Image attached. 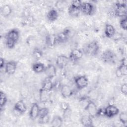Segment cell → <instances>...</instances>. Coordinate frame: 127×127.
I'll use <instances>...</instances> for the list:
<instances>
[{
    "instance_id": "obj_1",
    "label": "cell",
    "mask_w": 127,
    "mask_h": 127,
    "mask_svg": "<svg viewBox=\"0 0 127 127\" xmlns=\"http://www.w3.org/2000/svg\"><path fill=\"white\" fill-rule=\"evenodd\" d=\"M112 14L115 16L125 17H127V8L126 0L117 1L113 9H112Z\"/></svg>"
},
{
    "instance_id": "obj_2",
    "label": "cell",
    "mask_w": 127,
    "mask_h": 127,
    "mask_svg": "<svg viewBox=\"0 0 127 127\" xmlns=\"http://www.w3.org/2000/svg\"><path fill=\"white\" fill-rule=\"evenodd\" d=\"M100 46L98 42L93 40L87 44L83 48V53L89 56H96L99 51Z\"/></svg>"
},
{
    "instance_id": "obj_3",
    "label": "cell",
    "mask_w": 127,
    "mask_h": 127,
    "mask_svg": "<svg viewBox=\"0 0 127 127\" xmlns=\"http://www.w3.org/2000/svg\"><path fill=\"white\" fill-rule=\"evenodd\" d=\"M74 83L79 90L86 87L89 83V80L86 75H79L74 78Z\"/></svg>"
},
{
    "instance_id": "obj_4",
    "label": "cell",
    "mask_w": 127,
    "mask_h": 127,
    "mask_svg": "<svg viewBox=\"0 0 127 127\" xmlns=\"http://www.w3.org/2000/svg\"><path fill=\"white\" fill-rule=\"evenodd\" d=\"M80 11L86 15H92L95 11V6L94 4L90 2H82Z\"/></svg>"
},
{
    "instance_id": "obj_5",
    "label": "cell",
    "mask_w": 127,
    "mask_h": 127,
    "mask_svg": "<svg viewBox=\"0 0 127 127\" xmlns=\"http://www.w3.org/2000/svg\"><path fill=\"white\" fill-rule=\"evenodd\" d=\"M101 60L106 63H114L116 59V54L111 50H106L101 55Z\"/></svg>"
},
{
    "instance_id": "obj_6",
    "label": "cell",
    "mask_w": 127,
    "mask_h": 127,
    "mask_svg": "<svg viewBox=\"0 0 127 127\" xmlns=\"http://www.w3.org/2000/svg\"><path fill=\"white\" fill-rule=\"evenodd\" d=\"M84 110L91 117L93 118L96 116L98 109L97 108V106L93 101L91 100H88L84 107Z\"/></svg>"
},
{
    "instance_id": "obj_7",
    "label": "cell",
    "mask_w": 127,
    "mask_h": 127,
    "mask_svg": "<svg viewBox=\"0 0 127 127\" xmlns=\"http://www.w3.org/2000/svg\"><path fill=\"white\" fill-rule=\"evenodd\" d=\"M119 113V109L116 106L111 104L105 108V117L111 118L117 116Z\"/></svg>"
},
{
    "instance_id": "obj_8",
    "label": "cell",
    "mask_w": 127,
    "mask_h": 127,
    "mask_svg": "<svg viewBox=\"0 0 127 127\" xmlns=\"http://www.w3.org/2000/svg\"><path fill=\"white\" fill-rule=\"evenodd\" d=\"M69 59L64 55H59L56 60V64L60 69H64L68 64Z\"/></svg>"
},
{
    "instance_id": "obj_9",
    "label": "cell",
    "mask_w": 127,
    "mask_h": 127,
    "mask_svg": "<svg viewBox=\"0 0 127 127\" xmlns=\"http://www.w3.org/2000/svg\"><path fill=\"white\" fill-rule=\"evenodd\" d=\"M27 111V107L22 100L18 101L13 107V111L18 115L24 114Z\"/></svg>"
},
{
    "instance_id": "obj_10",
    "label": "cell",
    "mask_w": 127,
    "mask_h": 127,
    "mask_svg": "<svg viewBox=\"0 0 127 127\" xmlns=\"http://www.w3.org/2000/svg\"><path fill=\"white\" fill-rule=\"evenodd\" d=\"M71 31L68 28H66L62 32L57 35L58 43H64L66 42L70 35Z\"/></svg>"
},
{
    "instance_id": "obj_11",
    "label": "cell",
    "mask_w": 127,
    "mask_h": 127,
    "mask_svg": "<svg viewBox=\"0 0 127 127\" xmlns=\"http://www.w3.org/2000/svg\"><path fill=\"white\" fill-rule=\"evenodd\" d=\"M83 55V52L82 50L78 49H74L70 53L69 59V61L72 62H76L80 60Z\"/></svg>"
},
{
    "instance_id": "obj_12",
    "label": "cell",
    "mask_w": 127,
    "mask_h": 127,
    "mask_svg": "<svg viewBox=\"0 0 127 127\" xmlns=\"http://www.w3.org/2000/svg\"><path fill=\"white\" fill-rule=\"evenodd\" d=\"M17 66V63L15 61H10L6 63L4 71L8 75H12L16 71Z\"/></svg>"
},
{
    "instance_id": "obj_13",
    "label": "cell",
    "mask_w": 127,
    "mask_h": 127,
    "mask_svg": "<svg viewBox=\"0 0 127 127\" xmlns=\"http://www.w3.org/2000/svg\"><path fill=\"white\" fill-rule=\"evenodd\" d=\"M60 90L62 96L64 98H69L73 94V91L71 88L70 87V86L66 84L61 85Z\"/></svg>"
},
{
    "instance_id": "obj_14",
    "label": "cell",
    "mask_w": 127,
    "mask_h": 127,
    "mask_svg": "<svg viewBox=\"0 0 127 127\" xmlns=\"http://www.w3.org/2000/svg\"><path fill=\"white\" fill-rule=\"evenodd\" d=\"M40 109L37 103L34 102L32 104L29 111V117L31 120H34L38 117Z\"/></svg>"
},
{
    "instance_id": "obj_15",
    "label": "cell",
    "mask_w": 127,
    "mask_h": 127,
    "mask_svg": "<svg viewBox=\"0 0 127 127\" xmlns=\"http://www.w3.org/2000/svg\"><path fill=\"white\" fill-rule=\"evenodd\" d=\"M45 42L47 46L53 47L57 43V35L53 34H47L45 37Z\"/></svg>"
},
{
    "instance_id": "obj_16",
    "label": "cell",
    "mask_w": 127,
    "mask_h": 127,
    "mask_svg": "<svg viewBox=\"0 0 127 127\" xmlns=\"http://www.w3.org/2000/svg\"><path fill=\"white\" fill-rule=\"evenodd\" d=\"M47 77L52 79L57 74V69L55 66L52 64H49L46 66L44 70Z\"/></svg>"
},
{
    "instance_id": "obj_17",
    "label": "cell",
    "mask_w": 127,
    "mask_h": 127,
    "mask_svg": "<svg viewBox=\"0 0 127 127\" xmlns=\"http://www.w3.org/2000/svg\"><path fill=\"white\" fill-rule=\"evenodd\" d=\"M5 38L11 39L17 43L19 38V32L16 29H11L6 33Z\"/></svg>"
},
{
    "instance_id": "obj_18",
    "label": "cell",
    "mask_w": 127,
    "mask_h": 127,
    "mask_svg": "<svg viewBox=\"0 0 127 127\" xmlns=\"http://www.w3.org/2000/svg\"><path fill=\"white\" fill-rule=\"evenodd\" d=\"M59 17V13L57 9L55 8H52L48 11L47 13L46 17L48 21L53 22L57 20Z\"/></svg>"
},
{
    "instance_id": "obj_19",
    "label": "cell",
    "mask_w": 127,
    "mask_h": 127,
    "mask_svg": "<svg viewBox=\"0 0 127 127\" xmlns=\"http://www.w3.org/2000/svg\"><path fill=\"white\" fill-rule=\"evenodd\" d=\"M50 98V92L43 88L39 90V100L41 103H45L47 102Z\"/></svg>"
},
{
    "instance_id": "obj_20",
    "label": "cell",
    "mask_w": 127,
    "mask_h": 127,
    "mask_svg": "<svg viewBox=\"0 0 127 127\" xmlns=\"http://www.w3.org/2000/svg\"><path fill=\"white\" fill-rule=\"evenodd\" d=\"M81 124L85 127H93L92 117L88 115H83L80 118Z\"/></svg>"
},
{
    "instance_id": "obj_21",
    "label": "cell",
    "mask_w": 127,
    "mask_h": 127,
    "mask_svg": "<svg viewBox=\"0 0 127 127\" xmlns=\"http://www.w3.org/2000/svg\"><path fill=\"white\" fill-rule=\"evenodd\" d=\"M116 33V30L114 27L110 24H106L105 27V36L109 38H112Z\"/></svg>"
},
{
    "instance_id": "obj_22",
    "label": "cell",
    "mask_w": 127,
    "mask_h": 127,
    "mask_svg": "<svg viewBox=\"0 0 127 127\" xmlns=\"http://www.w3.org/2000/svg\"><path fill=\"white\" fill-rule=\"evenodd\" d=\"M42 88L49 92L51 91L54 88V83L52 81V79L46 77L42 83Z\"/></svg>"
},
{
    "instance_id": "obj_23",
    "label": "cell",
    "mask_w": 127,
    "mask_h": 127,
    "mask_svg": "<svg viewBox=\"0 0 127 127\" xmlns=\"http://www.w3.org/2000/svg\"><path fill=\"white\" fill-rule=\"evenodd\" d=\"M46 66L44 64L41 62L35 63L33 64L32 69L33 71L36 73H40L44 72Z\"/></svg>"
},
{
    "instance_id": "obj_24",
    "label": "cell",
    "mask_w": 127,
    "mask_h": 127,
    "mask_svg": "<svg viewBox=\"0 0 127 127\" xmlns=\"http://www.w3.org/2000/svg\"><path fill=\"white\" fill-rule=\"evenodd\" d=\"M63 123V119L58 115L55 116L51 122V126L53 127H62Z\"/></svg>"
},
{
    "instance_id": "obj_25",
    "label": "cell",
    "mask_w": 127,
    "mask_h": 127,
    "mask_svg": "<svg viewBox=\"0 0 127 127\" xmlns=\"http://www.w3.org/2000/svg\"><path fill=\"white\" fill-rule=\"evenodd\" d=\"M35 21V17L33 15L29 14L26 16H24V19L22 20V24L24 26H31Z\"/></svg>"
},
{
    "instance_id": "obj_26",
    "label": "cell",
    "mask_w": 127,
    "mask_h": 127,
    "mask_svg": "<svg viewBox=\"0 0 127 127\" xmlns=\"http://www.w3.org/2000/svg\"><path fill=\"white\" fill-rule=\"evenodd\" d=\"M0 12L3 16L7 17L12 13V8L9 5L4 4L0 8Z\"/></svg>"
},
{
    "instance_id": "obj_27",
    "label": "cell",
    "mask_w": 127,
    "mask_h": 127,
    "mask_svg": "<svg viewBox=\"0 0 127 127\" xmlns=\"http://www.w3.org/2000/svg\"><path fill=\"white\" fill-rule=\"evenodd\" d=\"M80 12H81L80 9L79 8L72 7L70 6L68 7V14L71 17H77L79 15Z\"/></svg>"
},
{
    "instance_id": "obj_28",
    "label": "cell",
    "mask_w": 127,
    "mask_h": 127,
    "mask_svg": "<svg viewBox=\"0 0 127 127\" xmlns=\"http://www.w3.org/2000/svg\"><path fill=\"white\" fill-rule=\"evenodd\" d=\"M32 55L36 60H38L42 57L43 55V51L39 48L35 47L32 51Z\"/></svg>"
},
{
    "instance_id": "obj_29",
    "label": "cell",
    "mask_w": 127,
    "mask_h": 127,
    "mask_svg": "<svg viewBox=\"0 0 127 127\" xmlns=\"http://www.w3.org/2000/svg\"><path fill=\"white\" fill-rule=\"evenodd\" d=\"M7 101V98L6 94L1 91L0 92V109L2 110V108L5 106Z\"/></svg>"
},
{
    "instance_id": "obj_30",
    "label": "cell",
    "mask_w": 127,
    "mask_h": 127,
    "mask_svg": "<svg viewBox=\"0 0 127 127\" xmlns=\"http://www.w3.org/2000/svg\"><path fill=\"white\" fill-rule=\"evenodd\" d=\"M49 109L46 107H43L40 109L38 118L39 119H41L49 116Z\"/></svg>"
},
{
    "instance_id": "obj_31",
    "label": "cell",
    "mask_w": 127,
    "mask_h": 127,
    "mask_svg": "<svg viewBox=\"0 0 127 127\" xmlns=\"http://www.w3.org/2000/svg\"><path fill=\"white\" fill-rule=\"evenodd\" d=\"M119 119L120 122L123 125H126L127 123V113L126 112H121L119 114Z\"/></svg>"
},
{
    "instance_id": "obj_32",
    "label": "cell",
    "mask_w": 127,
    "mask_h": 127,
    "mask_svg": "<svg viewBox=\"0 0 127 127\" xmlns=\"http://www.w3.org/2000/svg\"><path fill=\"white\" fill-rule=\"evenodd\" d=\"M16 43L13 41V40L5 38V45L8 49H13L15 47Z\"/></svg>"
},
{
    "instance_id": "obj_33",
    "label": "cell",
    "mask_w": 127,
    "mask_h": 127,
    "mask_svg": "<svg viewBox=\"0 0 127 127\" xmlns=\"http://www.w3.org/2000/svg\"><path fill=\"white\" fill-rule=\"evenodd\" d=\"M67 4L66 1L65 0H58L55 3V6L57 9L61 10L64 8Z\"/></svg>"
},
{
    "instance_id": "obj_34",
    "label": "cell",
    "mask_w": 127,
    "mask_h": 127,
    "mask_svg": "<svg viewBox=\"0 0 127 127\" xmlns=\"http://www.w3.org/2000/svg\"><path fill=\"white\" fill-rule=\"evenodd\" d=\"M120 26L124 30H127V17H122L120 21Z\"/></svg>"
},
{
    "instance_id": "obj_35",
    "label": "cell",
    "mask_w": 127,
    "mask_h": 127,
    "mask_svg": "<svg viewBox=\"0 0 127 127\" xmlns=\"http://www.w3.org/2000/svg\"><path fill=\"white\" fill-rule=\"evenodd\" d=\"M82 3V1L80 0H74L71 1L69 6L72 7L79 8L80 9V7Z\"/></svg>"
},
{
    "instance_id": "obj_36",
    "label": "cell",
    "mask_w": 127,
    "mask_h": 127,
    "mask_svg": "<svg viewBox=\"0 0 127 127\" xmlns=\"http://www.w3.org/2000/svg\"><path fill=\"white\" fill-rule=\"evenodd\" d=\"M118 68L120 70L123 76H126L127 75V65L120 64V65L118 67Z\"/></svg>"
},
{
    "instance_id": "obj_37",
    "label": "cell",
    "mask_w": 127,
    "mask_h": 127,
    "mask_svg": "<svg viewBox=\"0 0 127 127\" xmlns=\"http://www.w3.org/2000/svg\"><path fill=\"white\" fill-rule=\"evenodd\" d=\"M60 107L63 112H64V111L68 110V109L70 108L69 104L66 102H61V103L60 104Z\"/></svg>"
},
{
    "instance_id": "obj_38",
    "label": "cell",
    "mask_w": 127,
    "mask_h": 127,
    "mask_svg": "<svg viewBox=\"0 0 127 127\" xmlns=\"http://www.w3.org/2000/svg\"><path fill=\"white\" fill-rule=\"evenodd\" d=\"M71 115V110L70 108L63 112V117L65 120L69 119Z\"/></svg>"
},
{
    "instance_id": "obj_39",
    "label": "cell",
    "mask_w": 127,
    "mask_h": 127,
    "mask_svg": "<svg viewBox=\"0 0 127 127\" xmlns=\"http://www.w3.org/2000/svg\"><path fill=\"white\" fill-rule=\"evenodd\" d=\"M121 92L125 96L127 95V83H123L121 86Z\"/></svg>"
},
{
    "instance_id": "obj_40",
    "label": "cell",
    "mask_w": 127,
    "mask_h": 127,
    "mask_svg": "<svg viewBox=\"0 0 127 127\" xmlns=\"http://www.w3.org/2000/svg\"><path fill=\"white\" fill-rule=\"evenodd\" d=\"M96 116L98 117H103L105 116V108H100L98 109Z\"/></svg>"
},
{
    "instance_id": "obj_41",
    "label": "cell",
    "mask_w": 127,
    "mask_h": 127,
    "mask_svg": "<svg viewBox=\"0 0 127 127\" xmlns=\"http://www.w3.org/2000/svg\"><path fill=\"white\" fill-rule=\"evenodd\" d=\"M113 38L116 41L120 40V39H121L122 38V35L120 33H117L116 32V33L113 37Z\"/></svg>"
},
{
    "instance_id": "obj_42",
    "label": "cell",
    "mask_w": 127,
    "mask_h": 127,
    "mask_svg": "<svg viewBox=\"0 0 127 127\" xmlns=\"http://www.w3.org/2000/svg\"><path fill=\"white\" fill-rule=\"evenodd\" d=\"M49 116L41 119H39V123L41 124H47L49 122Z\"/></svg>"
},
{
    "instance_id": "obj_43",
    "label": "cell",
    "mask_w": 127,
    "mask_h": 127,
    "mask_svg": "<svg viewBox=\"0 0 127 127\" xmlns=\"http://www.w3.org/2000/svg\"><path fill=\"white\" fill-rule=\"evenodd\" d=\"M5 64H6V63L5 62L4 59L2 58H0V68L1 69L3 68H4Z\"/></svg>"
},
{
    "instance_id": "obj_44",
    "label": "cell",
    "mask_w": 127,
    "mask_h": 127,
    "mask_svg": "<svg viewBox=\"0 0 127 127\" xmlns=\"http://www.w3.org/2000/svg\"><path fill=\"white\" fill-rule=\"evenodd\" d=\"M115 73H116V76L117 77H119V78H121L122 77H123V75L121 73V71H120V70L117 68L116 70V72H115Z\"/></svg>"
},
{
    "instance_id": "obj_45",
    "label": "cell",
    "mask_w": 127,
    "mask_h": 127,
    "mask_svg": "<svg viewBox=\"0 0 127 127\" xmlns=\"http://www.w3.org/2000/svg\"><path fill=\"white\" fill-rule=\"evenodd\" d=\"M121 64L127 65V58L124 57L121 61Z\"/></svg>"
}]
</instances>
